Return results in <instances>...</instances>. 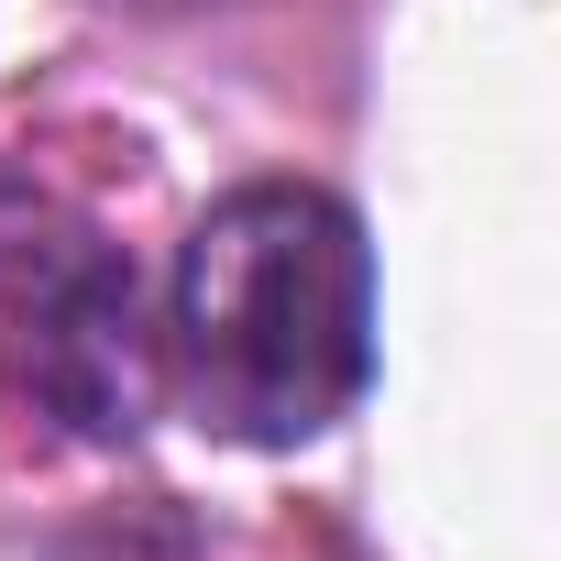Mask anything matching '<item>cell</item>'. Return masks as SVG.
<instances>
[{"mask_svg":"<svg viewBox=\"0 0 561 561\" xmlns=\"http://www.w3.org/2000/svg\"><path fill=\"white\" fill-rule=\"evenodd\" d=\"M165 364L198 430L287 451L320 440L364 375H375V253L364 220L331 187H231L187 253H176V309Z\"/></svg>","mask_w":561,"mask_h":561,"instance_id":"6da1fadb","label":"cell"},{"mask_svg":"<svg viewBox=\"0 0 561 561\" xmlns=\"http://www.w3.org/2000/svg\"><path fill=\"white\" fill-rule=\"evenodd\" d=\"M0 320H12V353H23V386L45 419H67L78 440L144 430L154 342H144V298H133V253H111L89 220L0 231Z\"/></svg>","mask_w":561,"mask_h":561,"instance_id":"7a4b0ae2","label":"cell"},{"mask_svg":"<svg viewBox=\"0 0 561 561\" xmlns=\"http://www.w3.org/2000/svg\"><path fill=\"white\" fill-rule=\"evenodd\" d=\"M144 12H176V0H144Z\"/></svg>","mask_w":561,"mask_h":561,"instance_id":"3957f363","label":"cell"}]
</instances>
